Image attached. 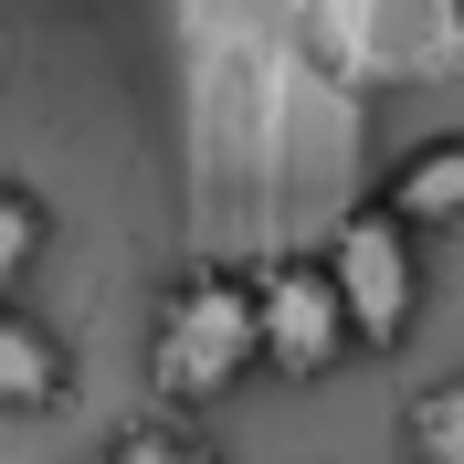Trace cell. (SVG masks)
Returning <instances> with one entry per match:
<instances>
[{
  "label": "cell",
  "instance_id": "obj_1",
  "mask_svg": "<svg viewBox=\"0 0 464 464\" xmlns=\"http://www.w3.org/2000/svg\"><path fill=\"white\" fill-rule=\"evenodd\" d=\"M264 359H254V295L243 275H179L159 327H148V380H159V401L169 411H211L222 391H243Z\"/></svg>",
  "mask_w": 464,
  "mask_h": 464
},
{
  "label": "cell",
  "instance_id": "obj_2",
  "mask_svg": "<svg viewBox=\"0 0 464 464\" xmlns=\"http://www.w3.org/2000/svg\"><path fill=\"white\" fill-rule=\"evenodd\" d=\"M317 275H327V295H338V317H348V348H380V359H391V348L411 338V317H422V254H411V232L380 201L327 232Z\"/></svg>",
  "mask_w": 464,
  "mask_h": 464
},
{
  "label": "cell",
  "instance_id": "obj_3",
  "mask_svg": "<svg viewBox=\"0 0 464 464\" xmlns=\"http://www.w3.org/2000/svg\"><path fill=\"white\" fill-rule=\"evenodd\" d=\"M243 295H254V359L285 380H327L348 359V317L338 295H327L317 254H275L264 275H243Z\"/></svg>",
  "mask_w": 464,
  "mask_h": 464
},
{
  "label": "cell",
  "instance_id": "obj_4",
  "mask_svg": "<svg viewBox=\"0 0 464 464\" xmlns=\"http://www.w3.org/2000/svg\"><path fill=\"white\" fill-rule=\"evenodd\" d=\"M391 222L401 232H443V222H464V138H422L401 159V169H391Z\"/></svg>",
  "mask_w": 464,
  "mask_h": 464
},
{
  "label": "cell",
  "instance_id": "obj_5",
  "mask_svg": "<svg viewBox=\"0 0 464 464\" xmlns=\"http://www.w3.org/2000/svg\"><path fill=\"white\" fill-rule=\"evenodd\" d=\"M63 401V338L22 306H0V411H43Z\"/></svg>",
  "mask_w": 464,
  "mask_h": 464
},
{
  "label": "cell",
  "instance_id": "obj_6",
  "mask_svg": "<svg viewBox=\"0 0 464 464\" xmlns=\"http://www.w3.org/2000/svg\"><path fill=\"white\" fill-rule=\"evenodd\" d=\"M401 433H411V464H464V380H433Z\"/></svg>",
  "mask_w": 464,
  "mask_h": 464
},
{
  "label": "cell",
  "instance_id": "obj_7",
  "mask_svg": "<svg viewBox=\"0 0 464 464\" xmlns=\"http://www.w3.org/2000/svg\"><path fill=\"white\" fill-rule=\"evenodd\" d=\"M43 243H53V222H43V201H32V190H0V306L22 295V275L43 264Z\"/></svg>",
  "mask_w": 464,
  "mask_h": 464
},
{
  "label": "cell",
  "instance_id": "obj_8",
  "mask_svg": "<svg viewBox=\"0 0 464 464\" xmlns=\"http://www.w3.org/2000/svg\"><path fill=\"white\" fill-rule=\"evenodd\" d=\"M95 464H201V454H190L179 433H127V443H106Z\"/></svg>",
  "mask_w": 464,
  "mask_h": 464
}]
</instances>
